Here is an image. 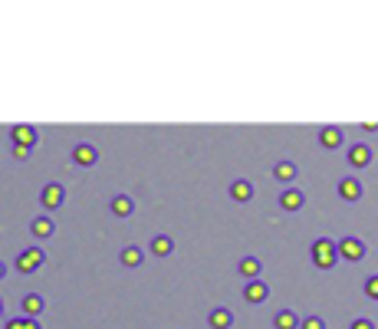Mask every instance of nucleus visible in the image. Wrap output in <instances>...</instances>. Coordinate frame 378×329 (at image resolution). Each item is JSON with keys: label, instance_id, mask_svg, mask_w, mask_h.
<instances>
[{"label": "nucleus", "instance_id": "1a4fd4ad", "mask_svg": "<svg viewBox=\"0 0 378 329\" xmlns=\"http://www.w3.org/2000/svg\"><path fill=\"white\" fill-rule=\"evenodd\" d=\"M339 195L346 198V201H359V198H362V181L359 178H342L339 181Z\"/></svg>", "mask_w": 378, "mask_h": 329}, {"label": "nucleus", "instance_id": "423d86ee", "mask_svg": "<svg viewBox=\"0 0 378 329\" xmlns=\"http://www.w3.org/2000/svg\"><path fill=\"white\" fill-rule=\"evenodd\" d=\"M14 145H23V149H33L36 145V129L33 125H14Z\"/></svg>", "mask_w": 378, "mask_h": 329}, {"label": "nucleus", "instance_id": "6e6552de", "mask_svg": "<svg viewBox=\"0 0 378 329\" xmlns=\"http://www.w3.org/2000/svg\"><path fill=\"white\" fill-rule=\"evenodd\" d=\"M73 158H76V164H82V168H89V164H96V158H99V151L92 149L89 142H82V145H76V149H73Z\"/></svg>", "mask_w": 378, "mask_h": 329}, {"label": "nucleus", "instance_id": "aec40b11", "mask_svg": "<svg viewBox=\"0 0 378 329\" xmlns=\"http://www.w3.org/2000/svg\"><path fill=\"white\" fill-rule=\"evenodd\" d=\"M142 247H135V244H129V247H125V251H122V264H125V267H138V264H142Z\"/></svg>", "mask_w": 378, "mask_h": 329}, {"label": "nucleus", "instance_id": "5701e85b", "mask_svg": "<svg viewBox=\"0 0 378 329\" xmlns=\"http://www.w3.org/2000/svg\"><path fill=\"white\" fill-rule=\"evenodd\" d=\"M300 329H326V319L322 316H306L300 323Z\"/></svg>", "mask_w": 378, "mask_h": 329}, {"label": "nucleus", "instance_id": "393cba45", "mask_svg": "<svg viewBox=\"0 0 378 329\" xmlns=\"http://www.w3.org/2000/svg\"><path fill=\"white\" fill-rule=\"evenodd\" d=\"M352 329H375V323L368 316H359V319H352Z\"/></svg>", "mask_w": 378, "mask_h": 329}, {"label": "nucleus", "instance_id": "dca6fc26", "mask_svg": "<svg viewBox=\"0 0 378 329\" xmlns=\"http://www.w3.org/2000/svg\"><path fill=\"white\" fill-rule=\"evenodd\" d=\"M260 270H263V264H260L257 257H243L241 260V273L247 280H260Z\"/></svg>", "mask_w": 378, "mask_h": 329}, {"label": "nucleus", "instance_id": "412c9836", "mask_svg": "<svg viewBox=\"0 0 378 329\" xmlns=\"http://www.w3.org/2000/svg\"><path fill=\"white\" fill-rule=\"evenodd\" d=\"M273 175L283 181V184H289V181L296 178V164H293V162H280L276 168H273Z\"/></svg>", "mask_w": 378, "mask_h": 329}, {"label": "nucleus", "instance_id": "39448f33", "mask_svg": "<svg viewBox=\"0 0 378 329\" xmlns=\"http://www.w3.org/2000/svg\"><path fill=\"white\" fill-rule=\"evenodd\" d=\"M267 297H270V286L263 284V280H250V284L243 286V299L247 303H263Z\"/></svg>", "mask_w": 378, "mask_h": 329}, {"label": "nucleus", "instance_id": "b1692460", "mask_svg": "<svg viewBox=\"0 0 378 329\" xmlns=\"http://www.w3.org/2000/svg\"><path fill=\"white\" fill-rule=\"evenodd\" d=\"M365 293L372 299H378V277H368V280H365Z\"/></svg>", "mask_w": 378, "mask_h": 329}, {"label": "nucleus", "instance_id": "ddd939ff", "mask_svg": "<svg viewBox=\"0 0 378 329\" xmlns=\"http://www.w3.org/2000/svg\"><path fill=\"white\" fill-rule=\"evenodd\" d=\"M319 142H322L326 149H339V145H342V129L326 125V129H322V135H319Z\"/></svg>", "mask_w": 378, "mask_h": 329}, {"label": "nucleus", "instance_id": "0eeeda50", "mask_svg": "<svg viewBox=\"0 0 378 329\" xmlns=\"http://www.w3.org/2000/svg\"><path fill=\"white\" fill-rule=\"evenodd\" d=\"M171 251H175V240L168 237V234H158V237L148 240V254L151 257H168Z\"/></svg>", "mask_w": 378, "mask_h": 329}, {"label": "nucleus", "instance_id": "9d476101", "mask_svg": "<svg viewBox=\"0 0 378 329\" xmlns=\"http://www.w3.org/2000/svg\"><path fill=\"white\" fill-rule=\"evenodd\" d=\"M348 162L355 164V168H365V164L372 162V149H368L365 142H359V145H352V149H348Z\"/></svg>", "mask_w": 378, "mask_h": 329}, {"label": "nucleus", "instance_id": "4be33fe9", "mask_svg": "<svg viewBox=\"0 0 378 329\" xmlns=\"http://www.w3.org/2000/svg\"><path fill=\"white\" fill-rule=\"evenodd\" d=\"M7 329H40V319H33V316H16L7 323Z\"/></svg>", "mask_w": 378, "mask_h": 329}, {"label": "nucleus", "instance_id": "a878e982", "mask_svg": "<svg viewBox=\"0 0 378 329\" xmlns=\"http://www.w3.org/2000/svg\"><path fill=\"white\" fill-rule=\"evenodd\" d=\"M27 155H30V149H23V145H14V158H20V162H23Z\"/></svg>", "mask_w": 378, "mask_h": 329}, {"label": "nucleus", "instance_id": "9b49d317", "mask_svg": "<svg viewBox=\"0 0 378 329\" xmlns=\"http://www.w3.org/2000/svg\"><path fill=\"white\" fill-rule=\"evenodd\" d=\"M302 201H306V198H302L300 188H287V191L280 195V204H283V211H300Z\"/></svg>", "mask_w": 378, "mask_h": 329}, {"label": "nucleus", "instance_id": "4468645a", "mask_svg": "<svg viewBox=\"0 0 378 329\" xmlns=\"http://www.w3.org/2000/svg\"><path fill=\"white\" fill-rule=\"evenodd\" d=\"M211 326L214 329H230V326H234V313L224 310V306H217V310L211 313Z\"/></svg>", "mask_w": 378, "mask_h": 329}, {"label": "nucleus", "instance_id": "7ed1b4c3", "mask_svg": "<svg viewBox=\"0 0 378 329\" xmlns=\"http://www.w3.org/2000/svg\"><path fill=\"white\" fill-rule=\"evenodd\" d=\"M339 257H342V260H362L365 240L362 237H342L339 240Z\"/></svg>", "mask_w": 378, "mask_h": 329}, {"label": "nucleus", "instance_id": "20e7f679", "mask_svg": "<svg viewBox=\"0 0 378 329\" xmlns=\"http://www.w3.org/2000/svg\"><path fill=\"white\" fill-rule=\"evenodd\" d=\"M63 198H66L63 184H46L43 191H40V201H43V208H46V211L60 208V204H63Z\"/></svg>", "mask_w": 378, "mask_h": 329}, {"label": "nucleus", "instance_id": "a211bd4d", "mask_svg": "<svg viewBox=\"0 0 378 329\" xmlns=\"http://www.w3.org/2000/svg\"><path fill=\"white\" fill-rule=\"evenodd\" d=\"M273 326H276V329H296V326H300V316L293 313V310H280L276 319H273Z\"/></svg>", "mask_w": 378, "mask_h": 329}, {"label": "nucleus", "instance_id": "2eb2a0df", "mask_svg": "<svg viewBox=\"0 0 378 329\" xmlns=\"http://www.w3.org/2000/svg\"><path fill=\"white\" fill-rule=\"evenodd\" d=\"M135 211V201L129 195H119V198H112V214H119V217H129Z\"/></svg>", "mask_w": 378, "mask_h": 329}, {"label": "nucleus", "instance_id": "f03ea898", "mask_svg": "<svg viewBox=\"0 0 378 329\" xmlns=\"http://www.w3.org/2000/svg\"><path fill=\"white\" fill-rule=\"evenodd\" d=\"M43 260H46V257H43V251H40V247H27L23 254L16 257V270H20V273H36Z\"/></svg>", "mask_w": 378, "mask_h": 329}, {"label": "nucleus", "instance_id": "f257e3e1", "mask_svg": "<svg viewBox=\"0 0 378 329\" xmlns=\"http://www.w3.org/2000/svg\"><path fill=\"white\" fill-rule=\"evenodd\" d=\"M313 260H316V267H322V270L335 267V260H339V244L329 237H319L316 244H313Z\"/></svg>", "mask_w": 378, "mask_h": 329}, {"label": "nucleus", "instance_id": "cd10ccee", "mask_svg": "<svg viewBox=\"0 0 378 329\" xmlns=\"http://www.w3.org/2000/svg\"><path fill=\"white\" fill-rule=\"evenodd\" d=\"M0 313H3V299H0Z\"/></svg>", "mask_w": 378, "mask_h": 329}, {"label": "nucleus", "instance_id": "f8f14e48", "mask_svg": "<svg viewBox=\"0 0 378 329\" xmlns=\"http://www.w3.org/2000/svg\"><path fill=\"white\" fill-rule=\"evenodd\" d=\"M230 198H234V201H250V198H254V184H250V181H234V184H230Z\"/></svg>", "mask_w": 378, "mask_h": 329}, {"label": "nucleus", "instance_id": "bb28decb", "mask_svg": "<svg viewBox=\"0 0 378 329\" xmlns=\"http://www.w3.org/2000/svg\"><path fill=\"white\" fill-rule=\"evenodd\" d=\"M3 273H7V267H3V264H0V280H3Z\"/></svg>", "mask_w": 378, "mask_h": 329}, {"label": "nucleus", "instance_id": "f3484780", "mask_svg": "<svg viewBox=\"0 0 378 329\" xmlns=\"http://www.w3.org/2000/svg\"><path fill=\"white\" fill-rule=\"evenodd\" d=\"M23 313L36 319V316L43 313V297H40V293H27V297H23Z\"/></svg>", "mask_w": 378, "mask_h": 329}, {"label": "nucleus", "instance_id": "6ab92c4d", "mask_svg": "<svg viewBox=\"0 0 378 329\" xmlns=\"http://www.w3.org/2000/svg\"><path fill=\"white\" fill-rule=\"evenodd\" d=\"M30 231H33V237L43 240V237H49V234H53V221H49V217L43 214V217H36V221L30 224Z\"/></svg>", "mask_w": 378, "mask_h": 329}]
</instances>
